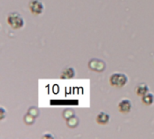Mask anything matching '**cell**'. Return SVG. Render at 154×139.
I'll return each mask as SVG.
<instances>
[{"mask_svg": "<svg viewBox=\"0 0 154 139\" xmlns=\"http://www.w3.org/2000/svg\"><path fill=\"white\" fill-rule=\"evenodd\" d=\"M6 21H7V24L13 29H15V30L21 29V28H23L24 26V20H23V18L21 16L20 14H18L16 12L10 13L7 15Z\"/></svg>", "mask_w": 154, "mask_h": 139, "instance_id": "cell-1", "label": "cell"}, {"mask_svg": "<svg viewBox=\"0 0 154 139\" xmlns=\"http://www.w3.org/2000/svg\"><path fill=\"white\" fill-rule=\"evenodd\" d=\"M128 81V78L125 73L116 72L113 73L109 78L110 85L115 88H123L125 86V84Z\"/></svg>", "mask_w": 154, "mask_h": 139, "instance_id": "cell-2", "label": "cell"}, {"mask_svg": "<svg viewBox=\"0 0 154 139\" xmlns=\"http://www.w3.org/2000/svg\"><path fill=\"white\" fill-rule=\"evenodd\" d=\"M29 9L33 15H40L44 11V5L41 0H31L29 2Z\"/></svg>", "mask_w": 154, "mask_h": 139, "instance_id": "cell-3", "label": "cell"}, {"mask_svg": "<svg viewBox=\"0 0 154 139\" xmlns=\"http://www.w3.org/2000/svg\"><path fill=\"white\" fill-rule=\"evenodd\" d=\"M88 68L92 71L101 72L106 69V63L99 59H91L88 62Z\"/></svg>", "mask_w": 154, "mask_h": 139, "instance_id": "cell-4", "label": "cell"}, {"mask_svg": "<svg viewBox=\"0 0 154 139\" xmlns=\"http://www.w3.org/2000/svg\"><path fill=\"white\" fill-rule=\"evenodd\" d=\"M117 108H118V110L121 113H124V114L129 113L131 111V109H132V102H131V100H129L127 99L122 100L118 103Z\"/></svg>", "mask_w": 154, "mask_h": 139, "instance_id": "cell-5", "label": "cell"}, {"mask_svg": "<svg viewBox=\"0 0 154 139\" xmlns=\"http://www.w3.org/2000/svg\"><path fill=\"white\" fill-rule=\"evenodd\" d=\"M96 121L99 125H107L110 121V115L104 111L99 112L96 118Z\"/></svg>", "mask_w": 154, "mask_h": 139, "instance_id": "cell-6", "label": "cell"}, {"mask_svg": "<svg viewBox=\"0 0 154 139\" xmlns=\"http://www.w3.org/2000/svg\"><path fill=\"white\" fill-rule=\"evenodd\" d=\"M135 89H136L135 90L136 94L140 97H143L149 92V86L145 83H140L139 85L136 86Z\"/></svg>", "mask_w": 154, "mask_h": 139, "instance_id": "cell-7", "label": "cell"}, {"mask_svg": "<svg viewBox=\"0 0 154 139\" xmlns=\"http://www.w3.org/2000/svg\"><path fill=\"white\" fill-rule=\"evenodd\" d=\"M75 76V70L74 68L72 67H69V68H66L62 72H61V75H60V78L61 79H71Z\"/></svg>", "mask_w": 154, "mask_h": 139, "instance_id": "cell-8", "label": "cell"}, {"mask_svg": "<svg viewBox=\"0 0 154 139\" xmlns=\"http://www.w3.org/2000/svg\"><path fill=\"white\" fill-rule=\"evenodd\" d=\"M142 101L144 105H147V106L152 105L154 102V95L152 93L148 92L147 94L142 97Z\"/></svg>", "mask_w": 154, "mask_h": 139, "instance_id": "cell-9", "label": "cell"}, {"mask_svg": "<svg viewBox=\"0 0 154 139\" xmlns=\"http://www.w3.org/2000/svg\"><path fill=\"white\" fill-rule=\"evenodd\" d=\"M66 122H67V126H68L69 128H75L79 125V118L74 115V116H72L71 118L66 119Z\"/></svg>", "mask_w": 154, "mask_h": 139, "instance_id": "cell-10", "label": "cell"}, {"mask_svg": "<svg viewBox=\"0 0 154 139\" xmlns=\"http://www.w3.org/2000/svg\"><path fill=\"white\" fill-rule=\"evenodd\" d=\"M35 117H33V116H32L31 114H27L25 117H24V122L27 124V125H31V124H32L33 122H34V120H35Z\"/></svg>", "mask_w": 154, "mask_h": 139, "instance_id": "cell-11", "label": "cell"}, {"mask_svg": "<svg viewBox=\"0 0 154 139\" xmlns=\"http://www.w3.org/2000/svg\"><path fill=\"white\" fill-rule=\"evenodd\" d=\"M74 111L71 110V109H67L63 112V117H64V119H68L69 118H71L72 116H74Z\"/></svg>", "mask_w": 154, "mask_h": 139, "instance_id": "cell-12", "label": "cell"}, {"mask_svg": "<svg viewBox=\"0 0 154 139\" xmlns=\"http://www.w3.org/2000/svg\"><path fill=\"white\" fill-rule=\"evenodd\" d=\"M0 109H1V119H3L5 117V109H4V108H1Z\"/></svg>", "mask_w": 154, "mask_h": 139, "instance_id": "cell-13", "label": "cell"}]
</instances>
